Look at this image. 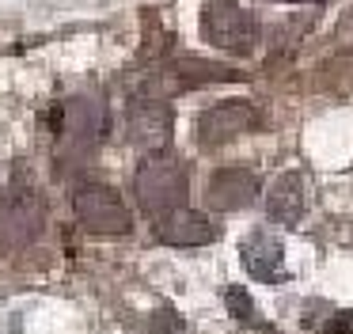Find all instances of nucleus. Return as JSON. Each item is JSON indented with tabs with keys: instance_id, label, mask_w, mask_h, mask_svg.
I'll use <instances>...</instances> for the list:
<instances>
[{
	"instance_id": "obj_12",
	"label": "nucleus",
	"mask_w": 353,
	"mask_h": 334,
	"mask_svg": "<svg viewBox=\"0 0 353 334\" xmlns=\"http://www.w3.org/2000/svg\"><path fill=\"white\" fill-rule=\"evenodd\" d=\"M224 304L232 308V315L239 319V323H259V311H254L251 296H247L243 285H228L224 288Z\"/></svg>"
},
{
	"instance_id": "obj_6",
	"label": "nucleus",
	"mask_w": 353,
	"mask_h": 334,
	"mask_svg": "<svg viewBox=\"0 0 353 334\" xmlns=\"http://www.w3.org/2000/svg\"><path fill=\"white\" fill-rule=\"evenodd\" d=\"M156 239H160L163 247H205V243L216 239V228L205 213L175 209V213L156 220Z\"/></svg>"
},
{
	"instance_id": "obj_13",
	"label": "nucleus",
	"mask_w": 353,
	"mask_h": 334,
	"mask_svg": "<svg viewBox=\"0 0 353 334\" xmlns=\"http://www.w3.org/2000/svg\"><path fill=\"white\" fill-rule=\"evenodd\" d=\"M152 334H190L186 331V323H183V315H179L171 304H163V308H156V315H152Z\"/></svg>"
},
{
	"instance_id": "obj_5",
	"label": "nucleus",
	"mask_w": 353,
	"mask_h": 334,
	"mask_svg": "<svg viewBox=\"0 0 353 334\" xmlns=\"http://www.w3.org/2000/svg\"><path fill=\"white\" fill-rule=\"evenodd\" d=\"M254 194H259V175L247 171V167H216L205 186L209 209H216V213L247 209L254 202Z\"/></svg>"
},
{
	"instance_id": "obj_9",
	"label": "nucleus",
	"mask_w": 353,
	"mask_h": 334,
	"mask_svg": "<svg viewBox=\"0 0 353 334\" xmlns=\"http://www.w3.org/2000/svg\"><path fill=\"white\" fill-rule=\"evenodd\" d=\"M61 126H65V133L77 137V141H95V137L107 133V106L95 103V99H72V103L65 106Z\"/></svg>"
},
{
	"instance_id": "obj_11",
	"label": "nucleus",
	"mask_w": 353,
	"mask_h": 334,
	"mask_svg": "<svg viewBox=\"0 0 353 334\" xmlns=\"http://www.w3.org/2000/svg\"><path fill=\"white\" fill-rule=\"evenodd\" d=\"M175 72V88H190V84H209V80H239V72L221 65H209V61H179L171 65Z\"/></svg>"
},
{
	"instance_id": "obj_3",
	"label": "nucleus",
	"mask_w": 353,
	"mask_h": 334,
	"mask_svg": "<svg viewBox=\"0 0 353 334\" xmlns=\"http://www.w3.org/2000/svg\"><path fill=\"white\" fill-rule=\"evenodd\" d=\"M201 35L216 50L243 53L254 42V23L239 0H205V8H201Z\"/></svg>"
},
{
	"instance_id": "obj_4",
	"label": "nucleus",
	"mask_w": 353,
	"mask_h": 334,
	"mask_svg": "<svg viewBox=\"0 0 353 334\" xmlns=\"http://www.w3.org/2000/svg\"><path fill=\"white\" fill-rule=\"evenodd\" d=\"M259 126V110H254L251 103H243V99H224V103L209 106L205 114H201L198 121V141L201 144H228L232 137L247 133V129Z\"/></svg>"
},
{
	"instance_id": "obj_7",
	"label": "nucleus",
	"mask_w": 353,
	"mask_h": 334,
	"mask_svg": "<svg viewBox=\"0 0 353 334\" xmlns=\"http://www.w3.org/2000/svg\"><path fill=\"white\" fill-rule=\"evenodd\" d=\"M171 121H175V114L163 99L148 95L130 106V137L145 148H160V144L171 141Z\"/></svg>"
},
{
	"instance_id": "obj_10",
	"label": "nucleus",
	"mask_w": 353,
	"mask_h": 334,
	"mask_svg": "<svg viewBox=\"0 0 353 334\" xmlns=\"http://www.w3.org/2000/svg\"><path fill=\"white\" fill-rule=\"evenodd\" d=\"M243 266L259 281H277L281 277V243L266 232H254L243 239Z\"/></svg>"
},
{
	"instance_id": "obj_2",
	"label": "nucleus",
	"mask_w": 353,
	"mask_h": 334,
	"mask_svg": "<svg viewBox=\"0 0 353 334\" xmlns=\"http://www.w3.org/2000/svg\"><path fill=\"white\" fill-rule=\"evenodd\" d=\"M72 213L95 235H130L133 217L125 209L122 194L107 182H84L72 190Z\"/></svg>"
},
{
	"instance_id": "obj_8",
	"label": "nucleus",
	"mask_w": 353,
	"mask_h": 334,
	"mask_svg": "<svg viewBox=\"0 0 353 334\" xmlns=\"http://www.w3.org/2000/svg\"><path fill=\"white\" fill-rule=\"evenodd\" d=\"M266 213L274 224L292 228L304 213V179L296 171H281L274 175V182L266 186Z\"/></svg>"
},
{
	"instance_id": "obj_14",
	"label": "nucleus",
	"mask_w": 353,
	"mask_h": 334,
	"mask_svg": "<svg viewBox=\"0 0 353 334\" xmlns=\"http://www.w3.org/2000/svg\"><path fill=\"white\" fill-rule=\"evenodd\" d=\"M323 334H353V308L334 311V315L323 323Z\"/></svg>"
},
{
	"instance_id": "obj_1",
	"label": "nucleus",
	"mask_w": 353,
	"mask_h": 334,
	"mask_svg": "<svg viewBox=\"0 0 353 334\" xmlns=\"http://www.w3.org/2000/svg\"><path fill=\"white\" fill-rule=\"evenodd\" d=\"M186 167L179 156L171 152H148L137 164V175H133V194H137V205L148 213V217H168V213L183 209L186 202Z\"/></svg>"
}]
</instances>
